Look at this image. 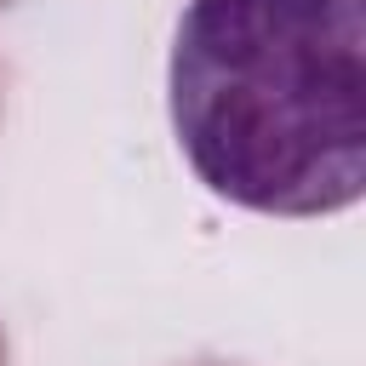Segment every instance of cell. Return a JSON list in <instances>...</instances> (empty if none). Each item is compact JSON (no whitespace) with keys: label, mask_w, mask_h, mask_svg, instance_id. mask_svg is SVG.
Here are the masks:
<instances>
[{"label":"cell","mask_w":366,"mask_h":366,"mask_svg":"<svg viewBox=\"0 0 366 366\" xmlns=\"http://www.w3.org/2000/svg\"><path fill=\"white\" fill-rule=\"evenodd\" d=\"M0 366H6V343H0Z\"/></svg>","instance_id":"7a4b0ae2"},{"label":"cell","mask_w":366,"mask_h":366,"mask_svg":"<svg viewBox=\"0 0 366 366\" xmlns=\"http://www.w3.org/2000/svg\"><path fill=\"white\" fill-rule=\"evenodd\" d=\"M166 92L217 200L337 217L366 194V0H189Z\"/></svg>","instance_id":"6da1fadb"},{"label":"cell","mask_w":366,"mask_h":366,"mask_svg":"<svg viewBox=\"0 0 366 366\" xmlns=\"http://www.w3.org/2000/svg\"><path fill=\"white\" fill-rule=\"evenodd\" d=\"M0 6H6V0H0Z\"/></svg>","instance_id":"3957f363"}]
</instances>
